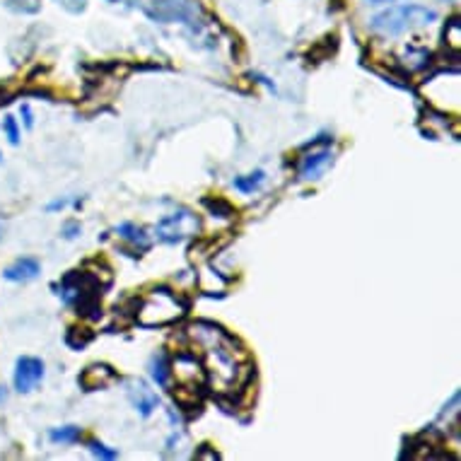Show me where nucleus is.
Returning a JSON list of instances; mask_svg holds the SVG:
<instances>
[{
    "label": "nucleus",
    "instance_id": "1",
    "mask_svg": "<svg viewBox=\"0 0 461 461\" xmlns=\"http://www.w3.org/2000/svg\"><path fill=\"white\" fill-rule=\"evenodd\" d=\"M188 302L177 295L172 287L157 285L138 302V324L141 326H167L179 321L186 314Z\"/></svg>",
    "mask_w": 461,
    "mask_h": 461
},
{
    "label": "nucleus",
    "instance_id": "2",
    "mask_svg": "<svg viewBox=\"0 0 461 461\" xmlns=\"http://www.w3.org/2000/svg\"><path fill=\"white\" fill-rule=\"evenodd\" d=\"M58 295L78 314L90 316V319L102 316V309H99V280L90 273H68L63 278Z\"/></svg>",
    "mask_w": 461,
    "mask_h": 461
},
{
    "label": "nucleus",
    "instance_id": "3",
    "mask_svg": "<svg viewBox=\"0 0 461 461\" xmlns=\"http://www.w3.org/2000/svg\"><path fill=\"white\" fill-rule=\"evenodd\" d=\"M435 19H437L435 10L420 8V5H399V8H389L377 15L372 19V29H377L381 34H389V37H396V34L406 32V29L425 27V24L435 22Z\"/></svg>",
    "mask_w": 461,
    "mask_h": 461
},
{
    "label": "nucleus",
    "instance_id": "4",
    "mask_svg": "<svg viewBox=\"0 0 461 461\" xmlns=\"http://www.w3.org/2000/svg\"><path fill=\"white\" fill-rule=\"evenodd\" d=\"M198 232H201V220L188 208H179L177 213L165 215L155 225V237L165 244H179L188 237H196Z\"/></svg>",
    "mask_w": 461,
    "mask_h": 461
},
{
    "label": "nucleus",
    "instance_id": "5",
    "mask_svg": "<svg viewBox=\"0 0 461 461\" xmlns=\"http://www.w3.org/2000/svg\"><path fill=\"white\" fill-rule=\"evenodd\" d=\"M44 379V363L39 358H32V355H24V358L17 360L15 365V377L12 384L19 394H29L39 386V381Z\"/></svg>",
    "mask_w": 461,
    "mask_h": 461
},
{
    "label": "nucleus",
    "instance_id": "6",
    "mask_svg": "<svg viewBox=\"0 0 461 461\" xmlns=\"http://www.w3.org/2000/svg\"><path fill=\"white\" fill-rule=\"evenodd\" d=\"M331 162H334V152H331L329 147L309 152V155L302 157L297 174H300L302 181H316V179H321V174H324L326 170H329Z\"/></svg>",
    "mask_w": 461,
    "mask_h": 461
},
{
    "label": "nucleus",
    "instance_id": "7",
    "mask_svg": "<svg viewBox=\"0 0 461 461\" xmlns=\"http://www.w3.org/2000/svg\"><path fill=\"white\" fill-rule=\"evenodd\" d=\"M131 401L133 406H136V410L143 415V418H147V415L155 413V408L160 406V399H157V394L152 389H147L145 381H133L131 386Z\"/></svg>",
    "mask_w": 461,
    "mask_h": 461
},
{
    "label": "nucleus",
    "instance_id": "8",
    "mask_svg": "<svg viewBox=\"0 0 461 461\" xmlns=\"http://www.w3.org/2000/svg\"><path fill=\"white\" fill-rule=\"evenodd\" d=\"M39 273H42V264H39L37 259L24 256V259L15 261L12 266H8V269L3 271V278L10 282H27V280H34Z\"/></svg>",
    "mask_w": 461,
    "mask_h": 461
},
{
    "label": "nucleus",
    "instance_id": "9",
    "mask_svg": "<svg viewBox=\"0 0 461 461\" xmlns=\"http://www.w3.org/2000/svg\"><path fill=\"white\" fill-rule=\"evenodd\" d=\"M114 379H116V372L109 368V365H90V368L80 374V384L85 386L87 391L104 389V386H109Z\"/></svg>",
    "mask_w": 461,
    "mask_h": 461
},
{
    "label": "nucleus",
    "instance_id": "10",
    "mask_svg": "<svg viewBox=\"0 0 461 461\" xmlns=\"http://www.w3.org/2000/svg\"><path fill=\"white\" fill-rule=\"evenodd\" d=\"M116 235L121 237V239L131 242L133 246H141L143 251L150 246V237L145 235V230L138 225H133V222H121V225L116 227Z\"/></svg>",
    "mask_w": 461,
    "mask_h": 461
},
{
    "label": "nucleus",
    "instance_id": "11",
    "mask_svg": "<svg viewBox=\"0 0 461 461\" xmlns=\"http://www.w3.org/2000/svg\"><path fill=\"white\" fill-rule=\"evenodd\" d=\"M150 377L157 381V386H167L170 384V377H172V365H170V358H167V353H157L150 358Z\"/></svg>",
    "mask_w": 461,
    "mask_h": 461
},
{
    "label": "nucleus",
    "instance_id": "12",
    "mask_svg": "<svg viewBox=\"0 0 461 461\" xmlns=\"http://www.w3.org/2000/svg\"><path fill=\"white\" fill-rule=\"evenodd\" d=\"M264 181H266V172L256 170V172H251V174H246V177H237V179L232 181V186H235L237 191H242V193H254V191H259V188L264 186Z\"/></svg>",
    "mask_w": 461,
    "mask_h": 461
},
{
    "label": "nucleus",
    "instance_id": "13",
    "mask_svg": "<svg viewBox=\"0 0 461 461\" xmlns=\"http://www.w3.org/2000/svg\"><path fill=\"white\" fill-rule=\"evenodd\" d=\"M82 437V430L78 428V425H66V428H56L48 433V440H51L53 444H75L80 442Z\"/></svg>",
    "mask_w": 461,
    "mask_h": 461
},
{
    "label": "nucleus",
    "instance_id": "14",
    "mask_svg": "<svg viewBox=\"0 0 461 461\" xmlns=\"http://www.w3.org/2000/svg\"><path fill=\"white\" fill-rule=\"evenodd\" d=\"M90 341H92V331L90 329H71V331H68V336H66V343L71 345L73 350L85 348Z\"/></svg>",
    "mask_w": 461,
    "mask_h": 461
},
{
    "label": "nucleus",
    "instance_id": "15",
    "mask_svg": "<svg viewBox=\"0 0 461 461\" xmlns=\"http://www.w3.org/2000/svg\"><path fill=\"white\" fill-rule=\"evenodd\" d=\"M206 208H210L215 215H220V217H232L235 215V210H232V206L227 201H222V198H215V201H210V198H206Z\"/></svg>",
    "mask_w": 461,
    "mask_h": 461
},
{
    "label": "nucleus",
    "instance_id": "16",
    "mask_svg": "<svg viewBox=\"0 0 461 461\" xmlns=\"http://www.w3.org/2000/svg\"><path fill=\"white\" fill-rule=\"evenodd\" d=\"M87 447H90V452L94 454V457H99V459H116L118 457L116 449H107V444L97 442V440H90V442H87Z\"/></svg>",
    "mask_w": 461,
    "mask_h": 461
},
{
    "label": "nucleus",
    "instance_id": "17",
    "mask_svg": "<svg viewBox=\"0 0 461 461\" xmlns=\"http://www.w3.org/2000/svg\"><path fill=\"white\" fill-rule=\"evenodd\" d=\"M3 131H5V136H8V141L12 143V145H17V143H19V128H17V121H15V116H5L3 118Z\"/></svg>",
    "mask_w": 461,
    "mask_h": 461
},
{
    "label": "nucleus",
    "instance_id": "18",
    "mask_svg": "<svg viewBox=\"0 0 461 461\" xmlns=\"http://www.w3.org/2000/svg\"><path fill=\"white\" fill-rule=\"evenodd\" d=\"M82 232V227H80V222H75V220H71V222H66L63 225V230H61V235L66 237V239H75L78 235Z\"/></svg>",
    "mask_w": 461,
    "mask_h": 461
},
{
    "label": "nucleus",
    "instance_id": "19",
    "mask_svg": "<svg viewBox=\"0 0 461 461\" xmlns=\"http://www.w3.org/2000/svg\"><path fill=\"white\" fill-rule=\"evenodd\" d=\"M19 114H22V118H24V126L32 128L34 126V116H32V109H29V104H22V107H19Z\"/></svg>",
    "mask_w": 461,
    "mask_h": 461
},
{
    "label": "nucleus",
    "instance_id": "20",
    "mask_svg": "<svg viewBox=\"0 0 461 461\" xmlns=\"http://www.w3.org/2000/svg\"><path fill=\"white\" fill-rule=\"evenodd\" d=\"M68 203H71V201H66V198H61V201H53V203H48V206H46V210H48V213H53V210H63V208H66Z\"/></svg>",
    "mask_w": 461,
    "mask_h": 461
},
{
    "label": "nucleus",
    "instance_id": "21",
    "mask_svg": "<svg viewBox=\"0 0 461 461\" xmlns=\"http://www.w3.org/2000/svg\"><path fill=\"white\" fill-rule=\"evenodd\" d=\"M5 396H8V394H5V389H3V386H0V404H3V401H5Z\"/></svg>",
    "mask_w": 461,
    "mask_h": 461
}]
</instances>
